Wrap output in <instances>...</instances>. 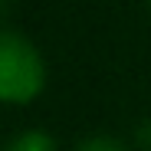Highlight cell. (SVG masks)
<instances>
[{
    "label": "cell",
    "instance_id": "obj_1",
    "mask_svg": "<svg viewBox=\"0 0 151 151\" xmlns=\"http://www.w3.org/2000/svg\"><path fill=\"white\" fill-rule=\"evenodd\" d=\"M43 89V59L20 33L0 30V102H30Z\"/></svg>",
    "mask_w": 151,
    "mask_h": 151
},
{
    "label": "cell",
    "instance_id": "obj_2",
    "mask_svg": "<svg viewBox=\"0 0 151 151\" xmlns=\"http://www.w3.org/2000/svg\"><path fill=\"white\" fill-rule=\"evenodd\" d=\"M7 151H56V148H53V141H49L46 135H40V132H27V135H20Z\"/></svg>",
    "mask_w": 151,
    "mask_h": 151
},
{
    "label": "cell",
    "instance_id": "obj_3",
    "mask_svg": "<svg viewBox=\"0 0 151 151\" xmlns=\"http://www.w3.org/2000/svg\"><path fill=\"white\" fill-rule=\"evenodd\" d=\"M76 151H125L118 141H112V138H89V141H82Z\"/></svg>",
    "mask_w": 151,
    "mask_h": 151
},
{
    "label": "cell",
    "instance_id": "obj_4",
    "mask_svg": "<svg viewBox=\"0 0 151 151\" xmlns=\"http://www.w3.org/2000/svg\"><path fill=\"white\" fill-rule=\"evenodd\" d=\"M135 138H138V145H141L145 151H151V122H145V125H141Z\"/></svg>",
    "mask_w": 151,
    "mask_h": 151
},
{
    "label": "cell",
    "instance_id": "obj_5",
    "mask_svg": "<svg viewBox=\"0 0 151 151\" xmlns=\"http://www.w3.org/2000/svg\"><path fill=\"white\" fill-rule=\"evenodd\" d=\"M10 7H13V0H0V17H7Z\"/></svg>",
    "mask_w": 151,
    "mask_h": 151
}]
</instances>
